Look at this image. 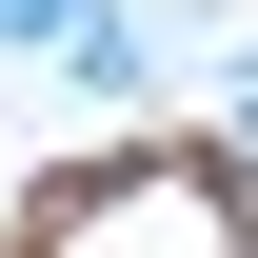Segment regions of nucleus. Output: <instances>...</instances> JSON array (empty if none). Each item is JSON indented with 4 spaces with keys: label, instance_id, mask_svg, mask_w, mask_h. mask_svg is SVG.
Returning <instances> with one entry per match:
<instances>
[{
    "label": "nucleus",
    "instance_id": "nucleus-1",
    "mask_svg": "<svg viewBox=\"0 0 258 258\" xmlns=\"http://www.w3.org/2000/svg\"><path fill=\"white\" fill-rule=\"evenodd\" d=\"M20 258H238V179L219 159H99V179L40 199Z\"/></svg>",
    "mask_w": 258,
    "mask_h": 258
},
{
    "label": "nucleus",
    "instance_id": "nucleus-2",
    "mask_svg": "<svg viewBox=\"0 0 258 258\" xmlns=\"http://www.w3.org/2000/svg\"><path fill=\"white\" fill-rule=\"evenodd\" d=\"M80 20H99V0H0V40H40V60H60Z\"/></svg>",
    "mask_w": 258,
    "mask_h": 258
}]
</instances>
